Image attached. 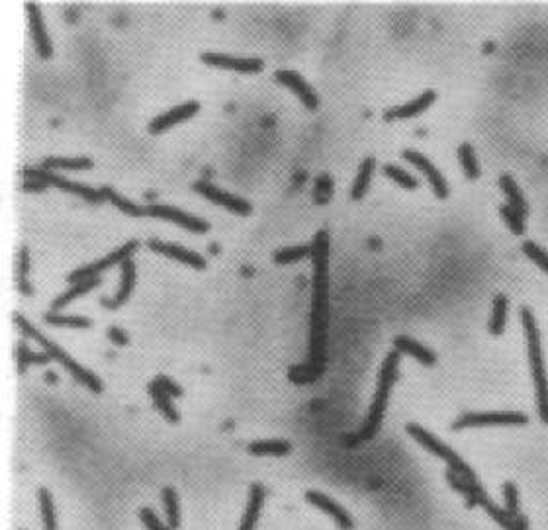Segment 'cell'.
<instances>
[{
    "label": "cell",
    "instance_id": "1",
    "mask_svg": "<svg viewBox=\"0 0 548 530\" xmlns=\"http://www.w3.org/2000/svg\"><path fill=\"white\" fill-rule=\"evenodd\" d=\"M314 293H311V329H309V364L323 370L329 325V233L321 229L311 243Z\"/></svg>",
    "mask_w": 548,
    "mask_h": 530
},
{
    "label": "cell",
    "instance_id": "2",
    "mask_svg": "<svg viewBox=\"0 0 548 530\" xmlns=\"http://www.w3.org/2000/svg\"><path fill=\"white\" fill-rule=\"evenodd\" d=\"M521 321L525 327L526 346H529V364H531V374H533V384L537 391V405L540 421L548 425V378L545 370V360H542V348H540V333H538L537 319L529 307L521 309Z\"/></svg>",
    "mask_w": 548,
    "mask_h": 530
},
{
    "label": "cell",
    "instance_id": "3",
    "mask_svg": "<svg viewBox=\"0 0 548 530\" xmlns=\"http://www.w3.org/2000/svg\"><path fill=\"white\" fill-rule=\"evenodd\" d=\"M397 366H400V352L392 350L384 360L382 370L378 374V388H376V395H374L370 411H368V419L362 425L361 431L354 434V441H370L374 434L380 431L384 411H386L388 398H390V390L397 379Z\"/></svg>",
    "mask_w": 548,
    "mask_h": 530
},
{
    "label": "cell",
    "instance_id": "4",
    "mask_svg": "<svg viewBox=\"0 0 548 530\" xmlns=\"http://www.w3.org/2000/svg\"><path fill=\"white\" fill-rule=\"evenodd\" d=\"M14 323L18 325V329L22 331L24 335L30 336V339H33L37 345L44 346V350L51 357V360H57L61 366H65L67 372H69L75 379H78L80 384H85L88 390L94 391V393H100V391H102V382H100V378L96 374H92L90 370H87L85 366H80L77 360L71 358V354L65 352V350L57 345V343H53L51 339H47V336L42 335L37 329H33L32 325L28 323L22 315H14Z\"/></svg>",
    "mask_w": 548,
    "mask_h": 530
},
{
    "label": "cell",
    "instance_id": "5",
    "mask_svg": "<svg viewBox=\"0 0 548 530\" xmlns=\"http://www.w3.org/2000/svg\"><path fill=\"white\" fill-rule=\"evenodd\" d=\"M407 434L416 441V443H419L427 452H431V454H435L437 458H443L447 464H449V470L450 472H454V474H459L461 477H464L466 481H472V484H478V477H476V474L472 472V468L464 460H462L461 456L456 454L450 446H447L445 443H440L437 436L433 433H429V431H425L421 425H416V422H409L406 427Z\"/></svg>",
    "mask_w": 548,
    "mask_h": 530
},
{
    "label": "cell",
    "instance_id": "6",
    "mask_svg": "<svg viewBox=\"0 0 548 530\" xmlns=\"http://www.w3.org/2000/svg\"><path fill=\"white\" fill-rule=\"evenodd\" d=\"M24 176H26V178L42 180L45 186H55V188H59V190H65L69 194L78 196V198L87 200L90 204H102V202H104V200H102V194H100V190H96V188L80 185V182H73V180H67L63 176L55 174L53 171H45L42 166H40V169L26 166V169H24Z\"/></svg>",
    "mask_w": 548,
    "mask_h": 530
},
{
    "label": "cell",
    "instance_id": "7",
    "mask_svg": "<svg viewBox=\"0 0 548 530\" xmlns=\"http://www.w3.org/2000/svg\"><path fill=\"white\" fill-rule=\"evenodd\" d=\"M517 425H526V415L517 411L466 413L452 422V429L461 431L470 427H517Z\"/></svg>",
    "mask_w": 548,
    "mask_h": 530
},
{
    "label": "cell",
    "instance_id": "8",
    "mask_svg": "<svg viewBox=\"0 0 548 530\" xmlns=\"http://www.w3.org/2000/svg\"><path fill=\"white\" fill-rule=\"evenodd\" d=\"M137 247H139V241L132 239V241H128L126 245H121L120 249L112 250V253H110V255H106L104 259L96 260V262H92V264H87V266H83V268L73 271L71 274H69V276H67V282H71V284H77V282L87 280V278L100 276V272L108 271L110 266H114V264H121V262L130 260V257H132L133 253H135V249H137Z\"/></svg>",
    "mask_w": 548,
    "mask_h": 530
},
{
    "label": "cell",
    "instance_id": "9",
    "mask_svg": "<svg viewBox=\"0 0 548 530\" xmlns=\"http://www.w3.org/2000/svg\"><path fill=\"white\" fill-rule=\"evenodd\" d=\"M192 190H194L196 194L204 196V198L209 200V202H214L216 206L225 207L228 212L235 214V216H249L252 212V206L247 202V200H243V198H239V196L235 194H230V192L221 190L219 186L209 185L206 180H198V182H194V185H192Z\"/></svg>",
    "mask_w": 548,
    "mask_h": 530
},
{
    "label": "cell",
    "instance_id": "10",
    "mask_svg": "<svg viewBox=\"0 0 548 530\" xmlns=\"http://www.w3.org/2000/svg\"><path fill=\"white\" fill-rule=\"evenodd\" d=\"M145 214L155 219H163V221H171L178 228L188 229L190 233H208L209 223L200 219L196 216H190L187 212L178 210L173 206H163V204H151V206L145 207Z\"/></svg>",
    "mask_w": 548,
    "mask_h": 530
},
{
    "label": "cell",
    "instance_id": "11",
    "mask_svg": "<svg viewBox=\"0 0 548 530\" xmlns=\"http://www.w3.org/2000/svg\"><path fill=\"white\" fill-rule=\"evenodd\" d=\"M202 63L209 67H218V69H228V71H235V73H259L263 71V59L257 57H233V55L225 53H202L200 55Z\"/></svg>",
    "mask_w": 548,
    "mask_h": 530
},
{
    "label": "cell",
    "instance_id": "12",
    "mask_svg": "<svg viewBox=\"0 0 548 530\" xmlns=\"http://www.w3.org/2000/svg\"><path fill=\"white\" fill-rule=\"evenodd\" d=\"M402 157L421 171V174L427 178V182L431 185V188H433V192H435L437 198L445 200V198L449 196V185H447L445 176L440 174V171H438L433 162L429 161L425 155H421V153L417 151H411V149H406V151L402 153Z\"/></svg>",
    "mask_w": 548,
    "mask_h": 530
},
{
    "label": "cell",
    "instance_id": "13",
    "mask_svg": "<svg viewBox=\"0 0 548 530\" xmlns=\"http://www.w3.org/2000/svg\"><path fill=\"white\" fill-rule=\"evenodd\" d=\"M198 110H200V104H198L196 100H188V102L180 104V106H175V108H171L169 112H164L161 116H157V118L151 119V123H149V133H151V135L164 133V131H169L171 128H175L176 123H182V121H187V119H190L192 116H196Z\"/></svg>",
    "mask_w": 548,
    "mask_h": 530
},
{
    "label": "cell",
    "instance_id": "14",
    "mask_svg": "<svg viewBox=\"0 0 548 530\" xmlns=\"http://www.w3.org/2000/svg\"><path fill=\"white\" fill-rule=\"evenodd\" d=\"M274 78H276V83H280V85H284L286 88H290V90L302 100V104H304L307 110H318L319 106L318 94H316L314 88L307 85L306 80H304V76L300 75V73L280 69V71L274 73Z\"/></svg>",
    "mask_w": 548,
    "mask_h": 530
},
{
    "label": "cell",
    "instance_id": "15",
    "mask_svg": "<svg viewBox=\"0 0 548 530\" xmlns=\"http://www.w3.org/2000/svg\"><path fill=\"white\" fill-rule=\"evenodd\" d=\"M26 10H28V20H30V32H32L33 47L42 59H49L53 55V45L51 40L45 32L44 18H42V10L37 2H26Z\"/></svg>",
    "mask_w": 548,
    "mask_h": 530
},
{
    "label": "cell",
    "instance_id": "16",
    "mask_svg": "<svg viewBox=\"0 0 548 530\" xmlns=\"http://www.w3.org/2000/svg\"><path fill=\"white\" fill-rule=\"evenodd\" d=\"M147 249H151L153 253H159V255H164L169 259L178 260L182 264H188L190 268H196V271H204L206 268V259L204 257H200L198 253L187 249V247L175 245V243H164V241L151 239V241H147Z\"/></svg>",
    "mask_w": 548,
    "mask_h": 530
},
{
    "label": "cell",
    "instance_id": "17",
    "mask_svg": "<svg viewBox=\"0 0 548 530\" xmlns=\"http://www.w3.org/2000/svg\"><path fill=\"white\" fill-rule=\"evenodd\" d=\"M435 98H437L435 90H425V92H421L417 98H413L411 102H406L402 106L390 108L384 114V118L388 119V121H392V119L416 118L419 114H423L427 108H431V104L435 102Z\"/></svg>",
    "mask_w": 548,
    "mask_h": 530
},
{
    "label": "cell",
    "instance_id": "18",
    "mask_svg": "<svg viewBox=\"0 0 548 530\" xmlns=\"http://www.w3.org/2000/svg\"><path fill=\"white\" fill-rule=\"evenodd\" d=\"M306 499H307V503H311V505H316L318 508H321L323 513H327L329 517L335 520V522H337V524H339L343 530L352 529L351 515H349L345 508L341 507V505H337V503H335V501H333L331 497L323 495V493H319V491H307Z\"/></svg>",
    "mask_w": 548,
    "mask_h": 530
},
{
    "label": "cell",
    "instance_id": "19",
    "mask_svg": "<svg viewBox=\"0 0 548 530\" xmlns=\"http://www.w3.org/2000/svg\"><path fill=\"white\" fill-rule=\"evenodd\" d=\"M133 286H135V266H133L132 260H126L121 262V282L120 288H118V293L112 298V300H102V305L108 307V309H118L120 305L128 302L130 293H132Z\"/></svg>",
    "mask_w": 548,
    "mask_h": 530
},
{
    "label": "cell",
    "instance_id": "20",
    "mask_svg": "<svg viewBox=\"0 0 548 530\" xmlns=\"http://www.w3.org/2000/svg\"><path fill=\"white\" fill-rule=\"evenodd\" d=\"M447 479H449V484L452 489H456V491H461L462 495L466 497V501H468V507H476V505H480L482 507L483 503L488 501V495L483 493V489L480 487V484H472V481H466L464 477H461L459 474H454V472H447Z\"/></svg>",
    "mask_w": 548,
    "mask_h": 530
},
{
    "label": "cell",
    "instance_id": "21",
    "mask_svg": "<svg viewBox=\"0 0 548 530\" xmlns=\"http://www.w3.org/2000/svg\"><path fill=\"white\" fill-rule=\"evenodd\" d=\"M394 346L400 354H409L411 358H416L417 362H421L423 366H433L437 362V357L429 350L427 346H423L409 336H395Z\"/></svg>",
    "mask_w": 548,
    "mask_h": 530
},
{
    "label": "cell",
    "instance_id": "22",
    "mask_svg": "<svg viewBox=\"0 0 548 530\" xmlns=\"http://www.w3.org/2000/svg\"><path fill=\"white\" fill-rule=\"evenodd\" d=\"M264 501V487L261 484H252L249 489V501H247V508L243 515L241 524L237 530H255L257 522H259V515L263 508Z\"/></svg>",
    "mask_w": 548,
    "mask_h": 530
},
{
    "label": "cell",
    "instance_id": "23",
    "mask_svg": "<svg viewBox=\"0 0 548 530\" xmlns=\"http://www.w3.org/2000/svg\"><path fill=\"white\" fill-rule=\"evenodd\" d=\"M100 284H102L100 276L87 278V280L73 284V288H71V290H67V292L61 293L59 298H55V302L51 303V309H53V311L63 309V307H65V305H69V303L73 302V300H77V298H80V296H85V293H88L90 290H94V288H99Z\"/></svg>",
    "mask_w": 548,
    "mask_h": 530
},
{
    "label": "cell",
    "instance_id": "24",
    "mask_svg": "<svg viewBox=\"0 0 548 530\" xmlns=\"http://www.w3.org/2000/svg\"><path fill=\"white\" fill-rule=\"evenodd\" d=\"M149 393H151V398H153L155 407L163 413L169 421L171 422L180 421V415H178V411L175 409V405H173V395H169V393H166V391H164L155 379L149 384Z\"/></svg>",
    "mask_w": 548,
    "mask_h": 530
},
{
    "label": "cell",
    "instance_id": "25",
    "mask_svg": "<svg viewBox=\"0 0 548 530\" xmlns=\"http://www.w3.org/2000/svg\"><path fill=\"white\" fill-rule=\"evenodd\" d=\"M100 194H102V200H104V202H110L112 206L118 207L121 214H126V216L130 217L147 216V214H145V207L137 206V204H133L130 200L121 198V196L118 194L116 190H112L110 186H102V188H100Z\"/></svg>",
    "mask_w": 548,
    "mask_h": 530
},
{
    "label": "cell",
    "instance_id": "26",
    "mask_svg": "<svg viewBox=\"0 0 548 530\" xmlns=\"http://www.w3.org/2000/svg\"><path fill=\"white\" fill-rule=\"evenodd\" d=\"M499 188H502V192L507 196V202H509V206L515 207L519 214L526 216L529 206H526L525 196H523L521 188L517 186V182L513 180V178H511V176H509V174H502V176H499Z\"/></svg>",
    "mask_w": 548,
    "mask_h": 530
},
{
    "label": "cell",
    "instance_id": "27",
    "mask_svg": "<svg viewBox=\"0 0 548 530\" xmlns=\"http://www.w3.org/2000/svg\"><path fill=\"white\" fill-rule=\"evenodd\" d=\"M92 166V161L88 157H71V159H63V157H49L42 162V169L45 171H87Z\"/></svg>",
    "mask_w": 548,
    "mask_h": 530
},
{
    "label": "cell",
    "instance_id": "28",
    "mask_svg": "<svg viewBox=\"0 0 548 530\" xmlns=\"http://www.w3.org/2000/svg\"><path fill=\"white\" fill-rule=\"evenodd\" d=\"M374 169H376V161H374L373 157H368V159H364V161L361 162L359 174H357V178H354V185H352V190H351L352 200H362L364 194L368 192V186H370V180H373Z\"/></svg>",
    "mask_w": 548,
    "mask_h": 530
},
{
    "label": "cell",
    "instance_id": "29",
    "mask_svg": "<svg viewBox=\"0 0 548 530\" xmlns=\"http://www.w3.org/2000/svg\"><path fill=\"white\" fill-rule=\"evenodd\" d=\"M247 450L252 456H288L292 446L286 441H259L249 444Z\"/></svg>",
    "mask_w": 548,
    "mask_h": 530
},
{
    "label": "cell",
    "instance_id": "30",
    "mask_svg": "<svg viewBox=\"0 0 548 530\" xmlns=\"http://www.w3.org/2000/svg\"><path fill=\"white\" fill-rule=\"evenodd\" d=\"M505 321H507V298L504 293H497L495 300H493V311H492V319H490V333L493 336H499L504 333L505 329Z\"/></svg>",
    "mask_w": 548,
    "mask_h": 530
},
{
    "label": "cell",
    "instance_id": "31",
    "mask_svg": "<svg viewBox=\"0 0 548 530\" xmlns=\"http://www.w3.org/2000/svg\"><path fill=\"white\" fill-rule=\"evenodd\" d=\"M164 503V511H166V527L169 530H176L180 524V507H178V495L173 487H164L161 493Z\"/></svg>",
    "mask_w": 548,
    "mask_h": 530
},
{
    "label": "cell",
    "instance_id": "32",
    "mask_svg": "<svg viewBox=\"0 0 548 530\" xmlns=\"http://www.w3.org/2000/svg\"><path fill=\"white\" fill-rule=\"evenodd\" d=\"M45 323L53 325V327H69V329H88L92 321L83 315H63L57 311H49L45 314Z\"/></svg>",
    "mask_w": 548,
    "mask_h": 530
},
{
    "label": "cell",
    "instance_id": "33",
    "mask_svg": "<svg viewBox=\"0 0 548 530\" xmlns=\"http://www.w3.org/2000/svg\"><path fill=\"white\" fill-rule=\"evenodd\" d=\"M456 155H459V161H461L462 171L466 174V178L476 180L480 176V164H478L476 153L472 149L470 143H462L461 147H459V151H456Z\"/></svg>",
    "mask_w": 548,
    "mask_h": 530
},
{
    "label": "cell",
    "instance_id": "34",
    "mask_svg": "<svg viewBox=\"0 0 548 530\" xmlns=\"http://www.w3.org/2000/svg\"><path fill=\"white\" fill-rule=\"evenodd\" d=\"M323 370L314 366V364H300V366H292L288 370V378L292 379L294 384H311L316 379L321 378Z\"/></svg>",
    "mask_w": 548,
    "mask_h": 530
},
{
    "label": "cell",
    "instance_id": "35",
    "mask_svg": "<svg viewBox=\"0 0 548 530\" xmlns=\"http://www.w3.org/2000/svg\"><path fill=\"white\" fill-rule=\"evenodd\" d=\"M28 271H30V253L28 247H22L18 255V290L24 296H33V288L28 282Z\"/></svg>",
    "mask_w": 548,
    "mask_h": 530
},
{
    "label": "cell",
    "instance_id": "36",
    "mask_svg": "<svg viewBox=\"0 0 548 530\" xmlns=\"http://www.w3.org/2000/svg\"><path fill=\"white\" fill-rule=\"evenodd\" d=\"M40 507H42V517H44V529L45 530H57V519H55V507L51 493L42 487L40 489Z\"/></svg>",
    "mask_w": 548,
    "mask_h": 530
},
{
    "label": "cell",
    "instance_id": "37",
    "mask_svg": "<svg viewBox=\"0 0 548 530\" xmlns=\"http://www.w3.org/2000/svg\"><path fill=\"white\" fill-rule=\"evenodd\" d=\"M49 360H51V357H49L47 352L35 354V352H32V350L28 348L26 343H22L20 348H18V370H20V374L26 372L28 364H47Z\"/></svg>",
    "mask_w": 548,
    "mask_h": 530
},
{
    "label": "cell",
    "instance_id": "38",
    "mask_svg": "<svg viewBox=\"0 0 548 530\" xmlns=\"http://www.w3.org/2000/svg\"><path fill=\"white\" fill-rule=\"evenodd\" d=\"M499 214L504 217V221L507 223V228L511 229L515 235H523L525 233V216L519 214L515 207H511L509 204L507 206L499 207Z\"/></svg>",
    "mask_w": 548,
    "mask_h": 530
},
{
    "label": "cell",
    "instance_id": "39",
    "mask_svg": "<svg viewBox=\"0 0 548 530\" xmlns=\"http://www.w3.org/2000/svg\"><path fill=\"white\" fill-rule=\"evenodd\" d=\"M384 174H386L388 178H392L394 182H397L402 188H406V190H416L417 186H419L411 174L407 173V171H404V169H400V166H394V164H386V166H384Z\"/></svg>",
    "mask_w": 548,
    "mask_h": 530
},
{
    "label": "cell",
    "instance_id": "40",
    "mask_svg": "<svg viewBox=\"0 0 548 530\" xmlns=\"http://www.w3.org/2000/svg\"><path fill=\"white\" fill-rule=\"evenodd\" d=\"M523 253L526 255V259L533 260L540 271H545L548 274V253L540 245H537L535 241H525L523 243Z\"/></svg>",
    "mask_w": 548,
    "mask_h": 530
},
{
    "label": "cell",
    "instance_id": "41",
    "mask_svg": "<svg viewBox=\"0 0 548 530\" xmlns=\"http://www.w3.org/2000/svg\"><path fill=\"white\" fill-rule=\"evenodd\" d=\"M307 255H311V247H306V245L286 247V249H280L274 255V262H278V264H290V262H296V260L304 259Z\"/></svg>",
    "mask_w": 548,
    "mask_h": 530
},
{
    "label": "cell",
    "instance_id": "42",
    "mask_svg": "<svg viewBox=\"0 0 548 530\" xmlns=\"http://www.w3.org/2000/svg\"><path fill=\"white\" fill-rule=\"evenodd\" d=\"M504 503L505 511L511 519H517L521 515V508H519V493H517L515 486L511 481H507L504 486Z\"/></svg>",
    "mask_w": 548,
    "mask_h": 530
},
{
    "label": "cell",
    "instance_id": "43",
    "mask_svg": "<svg viewBox=\"0 0 548 530\" xmlns=\"http://www.w3.org/2000/svg\"><path fill=\"white\" fill-rule=\"evenodd\" d=\"M139 515H142L143 524H145V529L147 530H169V527H164L151 508H142Z\"/></svg>",
    "mask_w": 548,
    "mask_h": 530
},
{
    "label": "cell",
    "instance_id": "44",
    "mask_svg": "<svg viewBox=\"0 0 548 530\" xmlns=\"http://www.w3.org/2000/svg\"><path fill=\"white\" fill-rule=\"evenodd\" d=\"M155 382H157V384H159V386H161V388H163V390L166 391L169 395H173V398H180V395H182L180 386H178V384H175L173 379L166 378V376H157V378H155Z\"/></svg>",
    "mask_w": 548,
    "mask_h": 530
},
{
    "label": "cell",
    "instance_id": "45",
    "mask_svg": "<svg viewBox=\"0 0 548 530\" xmlns=\"http://www.w3.org/2000/svg\"><path fill=\"white\" fill-rule=\"evenodd\" d=\"M106 335H108V339L112 341V343H114V345H118V346H123V345H128V343H130V336L126 335L120 327H110Z\"/></svg>",
    "mask_w": 548,
    "mask_h": 530
},
{
    "label": "cell",
    "instance_id": "46",
    "mask_svg": "<svg viewBox=\"0 0 548 530\" xmlns=\"http://www.w3.org/2000/svg\"><path fill=\"white\" fill-rule=\"evenodd\" d=\"M45 188V185L42 180H35V178H26L24 182V190H35V192H42Z\"/></svg>",
    "mask_w": 548,
    "mask_h": 530
},
{
    "label": "cell",
    "instance_id": "47",
    "mask_svg": "<svg viewBox=\"0 0 548 530\" xmlns=\"http://www.w3.org/2000/svg\"><path fill=\"white\" fill-rule=\"evenodd\" d=\"M513 530H529V527H526V519L523 515H519L517 519H513Z\"/></svg>",
    "mask_w": 548,
    "mask_h": 530
},
{
    "label": "cell",
    "instance_id": "48",
    "mask_svg": "<svg viewBox=\"0 0 548 530\" xmlns=\"http://www.w3.org/2000/svg\"><path fill=\"white\" fill-rule=\"evenodd\" d=\"M47 382H57V378H55L53 374H51V376H47Z\"/></svg>",
    "mask_w": 548,
    "mask_h": 530
}]
</instances>
